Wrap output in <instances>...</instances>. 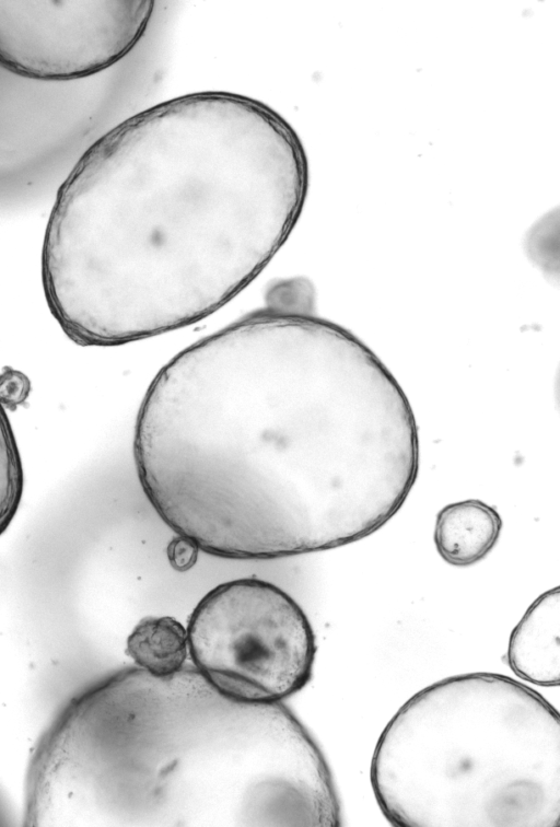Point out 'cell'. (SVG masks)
<instances>
[{
	"label": "cell",
	"mask_w": 560,
	"mask_h": 827,
	"mask_svg": "<svg viewBox=\"0 0 560 827\" xmlns=\"http://www.w3.org/2000/svg\"><path fill=\"white\" fill-rule=\"evenodd\" d=\"M152 1H0V67L39 81L101 72L142 36Z\"/></svg>",
	"instance_id": "5"
},
{
	"label": "cell",
	"mask_w": 560,
	"mask_h": 827,
	"mask_svg": "<svg viewBox=\"0 0 560 827\" xmlns=\"http://www.w3.org/2000/svg\"><path fill=\"white\" fill-rule=\"evenodd\" d=\"M198 551L194 543L178 535L171 539L166 548L170 564L179 572H185L195 566Z\"/></svg>",
	"instance_id": "10"
},
{
	"label": "cell",
	"mask_w": 560,
	"mask_h": 827,
	"mask_svg": "<svg viewBox=\"0 0 560 827\" xmlns=\"http://www.w3.org/2000/svg\"><path fill=\"white\" fill-rule=\"evenodd\" d=\"M508 664L521 678L539 686L560 682V589L541 594L514 627Z\"/></svg>",
	"instance_id": "6"
},
{
	"label": "cell",
	"mask_w": 560,
	"mask_h": 827,
	"mask_svg": "<svg viewBox=\"0 0 560 827\" xmlns=\"http://www.w3.org/2000/svg\"><path fill=\"white\" fill-rule=\"evenodd\" d=\"M24 488V474L15 436L0 403V536L15 516Z\"/></svg>",
	"instance_id": "9"
},
{
	"label": "cell",
	"mask_w": 560,
	"mask_h": 827,
	"mask_svg": "<svg viewBox=\"0 0 560 827\" xmlns=\"http://www.w3.org/2000/svg\"><path fill=\"white\" fill-rule=\"evenodd\" d=\"M303 148L261 103L182 96L96 140L60 185L42 281L63 333L117 346L190 325L269 264L300 217Z\"/></svg>",
	"instance_id": "2"
},
{
	"label": "cell",
	"mask_w": 560,
	"mask_h": 827,
	"mask_svg": "<svg viewBox=\"0 0 560 827\" xmlns=\"http://www.w3.org/2000/svg\"><path fill=\"white\" fill-rule=\"evenodd\" d=\"M126 653L148 674L171 677L189 654L187 629L171 616L144 617L127 638Z\"/></svg>",
	"instance_id": "8"
},
{
	"label": "cell",
	"mask_w": 560,
	"mask_h": 827,
	"mask_svg": "<svg viewBox=\"0 0 560 827\" xmlns=\"http://www.w3.org/2000/svg\"><path fill=\"white\" fill-rule=\"evenodd\" d=\"M501 529L502 519L494 508L477 499L458 501L438 513L434 544L445 562L468 567L490 554Z\"/></svg>",
	"instance_id": "7"
},
{
	"label": "cell",
	"mask_w": 560,
	"mask_h": 827,
	"mask_svg": "<svg viewBox=\"0 0 560 827\" xmlns=\"http://www.w3.org/2000/svg\"><path fill=\"white\" fill-rule=\"evenodd\" d=\"M370 780L398 827H558L559 713L504 675L441 679L384 727Z\"/></svg>",
	"instance_id": "3"
},
{
	"label": "cell",
	"mask_w": 560,
	"mask_h": 827,
	"mask_svg": "<svg viewBox=\"0 0 560 827\" xmlns=\"http://www.w3.org/2000/svg\"><path fill=\"white\" fill-rule=\"evenodd\" d=\"M186 629L196 669L236 701L277 703L312 676L311 624L300 605L270 582L245 578L217 585L197 603Z\"/></svg>",
	"instance_id": "4"
},
{
	"label": "cell",
	"mask_w": 560,
	"mask_h": 827,
	"mask_svg": "<svg viewBox=\"0 0 560 827\" xmlns=\"http://www.w3.org/2000/svg\"><path fill=\"white\" fill-rule=\"evenodd\" d=\"M133 458L160 520L208 555L270 560L383 527L419 473L418 427L394 376L328 321L267 310L155 375Z\"/></svg>",
	"instance_id": "1"
}]
</instances>
